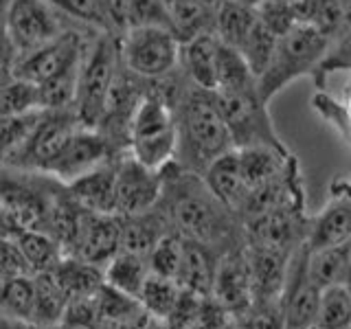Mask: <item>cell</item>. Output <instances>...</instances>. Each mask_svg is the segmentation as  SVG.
<instances>
[{"mask_svg": "<svg viewBox=\"0 0 351 329\" xmlns=\"http://www.w3.org/2000/svg\"><path fill=\"white\" fill-rule=\"evenodd\" d=\"M162 178L158 208L167 215L176 233L213 248L219 255L246 246L241 217L217 200L200 173L184 169L173 160L162 169Z\"/></svg>", "mask_w": 351, "mask_h": 329, "instance_id": "obj_1", "label": "cell"}, {"mask_svg": "<svg viewBox=\"0 0 351 329\" xmlns=\"http://www.w3.org/2000/svg\"><path fill=\"white\" fill-rule=\"evenodd\" d=\"M178 119V156L176 162L184 169L204 175L211 164L235 149L233 136L217 106V97L211 90L186 84L176 101Z\"/></svg>", "mask_w": 351, "mask_h": 329, "instance_id": "obj_2", "label": "cell"}, {"mask_svg": "<svg viewBox=\"0 0 351 329\" xmlns=\"http://www.w3.org/2000/svg\"><path fill=\"white\" fill-rule=\"evenodd\" d=\"M329 47L332 40L312 25H296L283 33L268 71L259 77V95L263 101L268 103L274 95L299 77L310 75L314 80Z\"/></svg>", "mask_w": 351, "mask_h": 329, "instance_id": "obj_3", "label": "cell"}, {"mask_svg": "<svg viewBox=\"0 0 351 329\" xmlns=\"http://www.w3.org/2000/svg\"><path fill=\"white\" fill-rule=\"evenodd\" d=\"M121 69V47L114 33H97V38L88 44L86 58L80 71L75 97V114L82 127L97 130L101 123L106 103L117 73Z\"/></svg>", "mask_w": 351, "mask_h": 329, "instance_id": "obj_4", "label": "cell"}, {"mask_svg": "<svg viewBox=\"0 0 351 329\" xmlns=\"http://www.w3.org/2000/svg\"><path fill=\"white\" fill-rule=\"evenodd\" d=\"M51 182L53 178L47 173H27L3 167V189H0L3 235L18 230H47Z\"/></svg>", "mask_w": 351, "mask_h": 329, "instance_id": "obj_5", "label": "cell"}, {"mask_svg": "<svg viewBox=\"0 0 351 329\" xmlns=\"http://www.w3.org/2000/svg\"><path fill=\"white\" fill-rule=\"evenodd\" d=\"M80 127L82 123L75 110H47L31 136L18 149L5 154L3 167L27 173H47Z\"/></svg>", "mask_w": 351, "mask_h": 329, "instance_id": "obj_6", "label": "cell"}, {"mask_svg": "<svg viewBox=\"0 0 351 329\" xmlns=\"http://www.w3.org/2000/svg\"><path fill=\"white\" fill-rule=\"evenodd\" d=\"M123 66L143 80H162L180 69L182 42L160 27L130 29L119 38Z\"/></svg>", "mask_w": 351, "mask_h": 329, "instance_id": "obj_7", "label": "cell"}, {"mask_svg": "<svg viewBox=\"0 0 351 329\" xmlns=\"http://www.w3.org/2000/svg\"><path fill=\"white\" fill-rule=\"evenodd\" d=\"M215 97L237 149L255 145L288 149L274 130L268 103L261 99L259 88L248 93H215Z\"/></svg>", "mask_w": 351, "mask_h": 329, "instance_id": "obj_8", "label": "cell"}, {"mask_svg": "<svg viewBox=\"0 0 351 329\" xmlns=\"http://www.w3.org/2000/svg\"><path fill=\"white\" fill-rule=\"evenodd\" d=\"M58 14L60 11L49 0H7L5 38L14 44L22 58L25 53L55 40L64 31Z\"/></svg>", "mask_w": 351, "mask_h": 329, "instance_id": "obj_9", "label": "cell"}, {"mask_svg": "<svg viewBox=\"0 0 351 329\" xmlns=\"http://www.w3.org/2000/svg\"><path fill=\"white\" fill-rule=\"evenodd\" d=\"M310 219L312 217L305 215V206L277 208V211L252 215L244 219L246 246L292 255L299 246L307 244Z\"/></svg>", "mask_w": 351, "mask_h": 329, "instance_id": "obj_10", "label": "cell"}, {"mask_svg": "<svg viewBox=\"0 0 351 329\" xmlns=\"http://www.w3.org/2000/svg\"><path fill=\"white\" fill-rule=\"evenodd\" d=\"M321 288L310 274V246L303 244L294 250L290 259L288 279L281 292V312L285 329H314L318 303H321Z\"/></svg>", "mask_w": 351, "mask_h": 329, "instance_id": "obj_11", "label": "cell"}, {"mask_svg": "<svg viewBox=\"0 0 351 329\" xmlns=\"http://www.w3.org/2000/svg\"><path fill=\"white\" fill-rule=\"evenodd\" d=\"M121 154L125 151L114 147V143L99 130L80 127L49 167L47 175L60 180L62 184H71L84 178L86 173L95 171L97 167H101V164L110 162L112 158L121 156Z\"/></svg>", "mask_w": 351, "mask_h": 329, "instance_id": "obj_12", "label": "cell"}, {"mask_svg": "<svg viewBox=\"0 0 351 329\" xmlns=\"http://www.w3.org/2000/svg\"><path fill=\"white\" fill-rule=\"evenodd\" d=\"M162 171L143 164L125 151L119 160L117 175V215H138L156 208L162 195Z\"/></svg>", "mask_w": 351, "mask_h": 329, "instance_id": "obj_13", "label": "cell"}, {"mask_svg": "<svg viewBox=\"0 0 351 329\" xmlns=\"http://www.w3.org/2000/svg\"><path fill=\"white\" fill-rule=\"evenodd\" d=\"M86 36L82 31L75 29H64L55 40L42 44L36 51L25 53L16 64L14 77H22L33 84H44L51 80L53 75H58L64 66H69L71 62L80 60L88 49Z\"/></svg>", "mask_w": 351, "mask_h": 329, "instance_id": "obj_14", "label": "cell"}, {"mask_svg": "<svg viewBox=\"0 0 351 329\" xmlns=\"http://www.w3.org/2000/svg\"><path fill=\"white\" fill-rule=\"evenodd\" d=\"M211 296L235 318L244 316L255 305V288H252L246 246L228 250L226 255L219 257Z\"/></svg>", "mask_w": 351, "mask_h": 329, "instance_id": "obj_15", "label": "cell"}, {"mask_svg": "<svg viewBox=\"0 0 351 329\" xmlns=\"http://www.w3.org/2000/svg\"><path fill=\"white\" fill-rule=\"evenodd\" d=\"M347 241H351V182L338 180L332 184V195L321 213L310 219L307 246L310 250H318Z\"/></svg>", "mask_w": 351, "mask_h": 329, "instance_id": "obj_16", "label": "cell"}, {"mask_svg": "<svg viewBox=\"0 0 351 329\" xmlns=\"http://www.w3.org/2000/svg\"><path fill=\"white\" fill-rule=\"evenodd\" d=\"M121 230H123L121 215L86 211L73 257L106 268L112 257L121 252Z\"/></svg>", "mask_w": 351, "mask_h": 329, "instance_id": "obj_17", "label": "cell"}, {"mask_svg": "<svg viewBox=\"0 0 351 329\" xmlns=\"http://www.w3.org/2000/svg\"><path fill=\"white\" fill-rule=\"evenodd\" d=\"M121 156L101 164V167H97L90 173H86L84 178L66 184L82 208L90 213H117V175Z\"/></svg>", "mask_w": 351, "mask_h": 329, "instance_id": "obj_18", "label": "cell"}, {"mask_svg": "<svg viewBox=\"0 0 351 329\" xmlns=\"http://www.w3.org/2000/svg\"><path fill=\"white\" fill-rule=\"evenodd\" d=\"M246 252H248V263L252 274V288H255V303L279 301L285 288L290 259L294 252L292 255H285V252L261 250L250 246H246Z\"/></svg>", "mask_w": 351, "mask_h": 329, "instance_id": "obj_19", "label": "cell"}, {"mask_svg": "<svg viewBox=\"0 0 351 329\" xmlns=\"http://www.w3.org/2000/svg\"><path fill=\"white\" fill-rule=\"evenodd\" d=\"M217 51L219 38L215 33H204L189 42H182L180 71L193 86L204 90H217Z\"/></svg>", "mask_w": 351, "mask_h": 329, "instance_id": "obj_20", "label": "cell"}, {"mask_svg": "<svg viewBox=\"0 0 351 329\" xmlns=\"http://www.w3.org/2000/svg\"><path fill=\"white\" fill-rule=\"evenodd\" d=\"M202 178L208 189L215 193L217 200H222L228 208H233L235 213H239V208L248 195V184L244 178V171H241L237 147L226 151L224 156H219L211 167L204 171Z\"/></svg>", "mask_w": 351, "mask_h": 329, "instance_id": "obj_21", "label": "cell"}, {"mask_svg": "<svg viewBox=\"0 0 351 329\" xmlns=\"http://www.w3.org/2000/svg\"><path fill=\"white\" fill-rule=\"evenodd\" d=\"M171 230L167 215L158 206L138 215H128L123 217V230H121V250L147 259L158 241Z\"/></svg>", "mask_w": 351, "mask_h": 329, "instance_id": "obj_22", "label": "cell"}, {"mask_svg": "<svg viewBox=\"0 0 351 329\" xmlns=\"http://www.w3.org/2000/svg\"><path fill=\"white\" fill-rule=\"evenodd\" d=\"M219 257L222 255L215 252L213 248L197 244L193 239H184L182 266L176 281L186 292H193L197 296H211Z\"/></svg>", "mask_w": 351, "mask_h": 329, "instance_id": "obj_23", "label": "cell"}, {"mask_svg": "<svg viewBox=\"0 0 351 329\" xmlns=\"http://www.w3.org/2000/svg\"><path fill=\"white\" fill-rule=\"evenodd\" d=\"M259 22V9L239 3V0H222L215 5V36L219 42L239 49Z\"/></svg>", "mask_w": 351, "mask_h": 329, "instance_id": "obj_24", "label": "cell"}, {"mask_svg": "<svg viewBox=\"0 0 351 329\" xmlns=\"http://www.w3.org/2000/svg\"><path fill=\"white\" fill-rule=\"evenodd\" d=\"M171 29L180 42H189L204 33H215V5L204 0H169Z\"/></svg>", "mask_w": 351, "mask_h": 329, "instance_id": "obj_25", "label": "cell"}, {"mask_svg": "<svg viewBox=\"0 0 351 329\" xmlns=\"http://www.w3.org/2000/svg\"><path fill=\"white\" fill-rule=\"evenodd\" d=\"M310 274L321 290L345 285L351 274V241L310 250Z\"/></svg>", "mask_w": 351, "mask_h": 329, "instance_id": "obj_26", "label": "cell"}, {"mask_svg": "<svg viewBox=\"0 0 351 329\" xmlns=\"http://www.w3.org/2000/svg\"><path fill=\"white\" fill-rule=\"evenodd\" d=\"M51 272L58 277L60 285L69 294V299L95 294L106 283V272L101 266H95V263H88L73 255L62 257V261Z\"/></svg>", "mask_w": 351, "mask_h": 329, "instance_id": "obj_27", "label": "cell"}, {"mask_svg": "<svg viewBox=\"0 0 351 329\" xmlns=\"http://www.w3.org/2000/svg\"><path fill=\"white\" fill-rule=\"evenodd\" d=\"M259 88L248 62L239 49L219 42L217 51V90L215 93H248Z\"/></svg>", "mask_w": 351, "mask_h": 329, "instance_id": "obj_28", "label": "cell"}, {"mask_svg": "<svg viewBox=\"0 0 351 329\" xmlns=\"http://www.w3.org/2000/svg\"><path fill=\"white\" fill-rule=\"evenodd\" d=\"M3 237H11L20 246L27 261L31 263L33 274L53 270L64 257V250L58 244V239L47 233V230H18V233Z\"/></svg>", "mask_w": 351, "mask_h": 329, "instance_id": "obj_29", "label": "cell"}, {"mask_svg": "<svg viewBox=\"0 0 351 329\" xmlns=\"http://www.w3.org/2000/svg\"><path fill=\"white\" fill-rule=\"evenodd\" d=\"M104 272L108 285L134 296V299H138L143 285H145L147 277L152 274L149 261L145 257L132 255V252L125 250H121L117 257H112V261L104 268Z\"/></svg>", "mask_w": 351, "mask_h": 329, "instance_id": "obj_30", "label": "cell"}, {"mask_svg": "<svg viewBox=\"0 0 351 329\" xmlns=\"http://www.w3.org/2000/svg\"><path fill=\"white\" fill-rule=\"evenodd\" d=\"M69 301V294L51 270L36 274V318H33V325H62Z\"/></svg>", "mask_w": 351, "mask_h": 329, "instance_id": "obj_31", "label": "cell"}, {"mask_svg": "<svg viewBox=\"0 0 351 329\" xmlns=\"http://www.w3.org/2000/svg\"><path fill=\"white\" fill-rule=\"evenodd\" d=\"M0 312L7 318L33 325V318H36V277L3 279Z\"/></svg>", "mask_w": 351, "mask_h": 329, "instance_id": "obj_32", "label": "cell"}, {"mask_svg": "<svg viewBox=\"0 0 351 329\" xmlns=\"http://www.w3.org/2000/svg\"><path fill=\"white\" fill-rule=\"evenodd\" d=\"M180 296L182 288L178 281L152 272L138 294V301L156 321H167L176 310V305H178Z\"/></svg>", "mask_w": 351, "mask_h": 329, "instance_id": "obj_33", "label": "cell"}, {"mask_svg": "<svg viewBox=\"0 0 351 329\" xmlns=\"http://www.w3.org/2000/svg\"><path fill=\"white\" fill-rule=\"evenodd\" d=\"M314 329H351V288L347 283L321 292Z\"/></svg>", "mask_w": 351, "mask_h": 329, "instance_id": "obj_34", "label": "cell"}, {"mask_svg": "<svg viewBox=\"0 0 351 329\" xmlns=\"http://www.w3.org/2000/svg\"><path fill=\"white\" fill-rule=\"evenodd\" d=\"M277 44H279V36L270 27L263 25L259 18V22L255 25V29L250 31L246 42L239 47L244 60L250 66L252 75L257 77V82H259V77L268 71V66L274 58V51H277Z\"/></svg>", "mask_w": 351, "mask_h": 329, "instance_id": "obj_35", "label": "cell"}, {"mask_svg": "<svg viewBox=\"0 0 351 329\" xmlns=\"http://www.w3.org/2000/svg\"><path fill=\"white\" fill-rule=\"evenodd\" d=\"M40 108L42 99L38 84L22 80V77H9L3 82V97H0V114L3 117L25 114Z\"/></svg>", "mask_w": 351, "mask_h": 329, "instance_id": "obj_36", "label": "cell"}, {"mask_svg": "<svg viewBox=\"0 0 351 329\" xmlns=\"http://www.w3.org/2000/svg\"><path fill=\"white\" fill-rule=\"evenodd\" d=\"M62 16L73 18L97 33H112L104 0H49Z\"/></svg>", "mask_w": 351, "mask_h": 329, "instance_id": "obj_37", "label": "cell"}, {"mask_svg": "<svg viewBox=\"0 0 351 329\" xmlns=\"http://www.w3.org/2000/svg\"><path fill=\"white\" fill-rule=\"evenodd\" d=\"M182 255H184V237L171 230V233H167L158 241L156 248L147 257L149 270L154 274H160V277L176 279L182 266Z\"/></svg>", "mask_w": 351, "mask_h": 329, "instance_id": "obj_38", "label": "cell"}, {"mask_svg": "<svg viewBox=\"0 0 351 329\" xmlns=\"http://www.w3.org/2000/svg\"><path fill=\"white\" fill-rule=\"evenodd\" d=\"M62 327L64 329H101V305H99V292L71 299L69 307H66Z\"/></svg>", "mask_w": 351, "mask_h": 329, "instance_id": "obj_39", "label": "cell"}, {"mask_svg": "<svg viewBox=\"0 0 351 329\" xmlns=\"http://www.w3.org/2000/svg\"><path fill=\"white\" fill-rule=\"evenodd\" d=\"M47 110H31L25 114H14V117H3V156L18 149L25 143L31 132L38 127Z\"/></svg>", "mask_w": 351, "mask_h": 329, "instance_id": "obj_40", "label": "cell"}, {"mask_svg": "<svg viewBox=\"0 0 351 329\" xmlns=\"http://www.w3.org/2000/svg\"><path fill=\"white\" fill-rule=\"evenodd\" d=\"M138 27H160L173 31L167 0H130V29Z\"/></svg>", "mask_w": 351, "mask_h": 329, "instance_id": "obj_41", "label": "cell"}, {"mask_svg": "<svg viewBox=\"0 0 351 329\" xmlns=\"http://www.w3.org/2000/svg\"><path fill=\"white\" fill-rule=\"evenodd\" d=\"M99 305H101V329H108L112 323L121 321L130 312H134L141 301L104 283L101 290H99Z\"/></svg>", "mask_w": 351, "mask_h": 329, "instance_id": "obj_42", "label": "cell"}, {"mask_svg": "<svg viewBox=\"0 0 351 329\" xmlns=\"http://www.w3.org/2000/svg\"><path fill=\"white\" fill-rule=\"evenodd\" d=\"M237 325L239 329H285L279 301L255 303L244 316L237 318Z\"/></svg>", "mask_w": 351, "mask_h": 329, "instance_id": "obj_43", "label": "cell"}, {"mask_svg": "<svg viewBox=\"0 0 351 329\" xmlns=\"http://www.w3.org/2000/svg\"><path fill=\"white\" fill-rule=\"evenodd\" d=\"M312 106H314L316 112L321 114L323 119H327L329 123H332L351 145V112H349V106L347 103H338L336 99L325 95L323 90L314 95Z\"/></svg>", "mask_w": 351, "mask_h": 329, "instance_id": "obj_44", "label": "cell"}, {"mask_svg": "<svg viewBox=\"0 0 351 329\" xmlns=\"http://www.w3.org/2000/svg\"><path fill=\"white\" fill-rule=\"evenodd\" d=\"M259 18L266 27H270L281 38L283 33H288L299 22L294 18V11L290 0H263L259 7Z\"/></svg>", "mask_w": 351, "mask_h": 329, "instance_id": "obj_45", "label": "cell"}, {"mask_svg": "<svg viewBox=\"0 0 351 329\" xmlns=\"http://www.w3.org/2000/svg\"><path fill=\"white\" fill-rule=\"evenodd\" d=\"M204 299L206 296H197L193 292L182 290V296H180L178 305H176V310L171 312L167 321H162V323H167L169 329H195Z\"/></svg>", "mask_w": 351, "mask_h": 329, "instance_id": "obj_46", "label": "cell"}, {"mask_svg": "<svg viewBox=\"0 0 351 329\" xmlns=\"http://www.w3.org/2000/svg\"><path fill=\"white\" fill-rule=\"evenodd\" d=\"M343 25V0H316V11L312 18V27L334 40Z\"/></svg>", "mask_w": 351, "mask_h": 329, "instance_id": "obj_47", "label": "cell"}, {"mask_svg": "<svg viewBox=\"0 0 351 329\" xmlns=\"http://www.w3.org/2000/svg\"><path fill=\"white\" fill-rule=\"evenodd\" d=\"M3 263H0V270H3V279H14V277H36L33 274L31 263L27 261L25 252L20 250L11 237H3Z\"/></svg>", "mask_w": 351, "mask_h": 329, "instance_id": "obj_48", "label": "cell"}, {"mask_svg": "<svg viewBox=\"0 0 351 329\" xmlns=\"http://www.w3.org/2000/svg\"><path fill=\"white\" fill-rule=\"evenodd\" d=\"M110 29L114 36H123L130 31V0H104Z\"/></svg>", "mask_w": 351, "mask_h": 329, "instance_id": "obj_49", "label": "cell"}, {"mask_svg": "<svg viewBox=\"0 0 351 329\" xmlns=\"http://www.w3.org/2000/svg\"><path fill=\"white\" fill-rule=\"evenodd\" d=\"M156 318H154L145 307L138 305L134 312H130L128 316H123L121 321L112 323L108 329H152Z\"/></svg>", "mask_w": 351, "mask_h": 329, "instance_id": "obj_50", "label": "cell"}, {"mask_svg": "<svg viewBox=\"0 0 351 329\" xmlns=\"http://www.w3.org/2000/svg\"><path fill=\"white\" fill-rule=\"evenodd\" d=\"M3 329H33V325L25 323V321H16V318L3 316Z\"/></svg>", "mask_w": 351, "mask_h": 329, "instance_id": "obj_51", "label": "cell"}, {"mask_svg": "<svg viewBox=\"0 0 351 329\" xmlns=\"http://www.w3.org/2000/svg\"><path fill=\"white\" fill-rule=\"evenodd\" d=\"M239 3H244V5H250V7L259 9V7H261V3H263V0H239Z\"/></svg>", "mask_w": 351, "mask_h": 329, "instance_id": "obj_52", "label": "cell"}, {"mask_svg": "<svg viewBox=\"0 0 351 329\" xmlns=\"http://www.w3.org/2000/svg\"><path fill=\"white\" fill-rule=\"evenodd\" d=\"M33 329H64L62 325H33Z\"/></svg>", "mask_w": 351, "mask_h": 329, "instance_id": "obj_53", "label": "cell"}, {"mask_svg": "<svg viewBox=\"0 0 351 329\" xmlns=\"http://www.w3.org/2000/svg\"><path fill=\"white\" fill-rule=\"evenodd\" d=\"M152 329H169V325H167V323H162V321H156Z\"/></svg>", "mask_w": 351, "mask_h": 329, "instance_id": "obj_54", "label": "cell"}, {"mask_svg": "<svg viewBox=\"0 0 351 329\" xmlns=\"http://www.w3.org/2000/svg\"><path fill=\"white\" fill-rule=\"evenodd\" d=\"M204 3H208V5H217V3H222V0H204Z\"/></svg>", "mask_w": 351, "mask_h": 329, "instance_id": "obj_55", "label": "cell"}, {"mask_svg": "<svg viewBox=\"0 0 351 329\" xmlns=\"http://www.w3.org/2000/svg\"><path fill=\"white\" fill-rule=\"evenodd\" d=\"M347 285H349V288H351V274H349V281H347Z\"/></svg>", "mask_w": 351, "mask_h": 329, "instance_id": "obj_56", "label": "cell"}, {"mask_svg": "<svg viewBox=\"0 0 351 329\" xmlns=\"http://www.w3.org/2000/svg\"><path fill=\"white\" fill-rule=\"evenodd\" d=\"M167 3H169V0H167Z\"/></svg>", "mask_w": 351, "mask_h": 329, "instance_id": "obj_57", "label": "cell"}]
</instances>
